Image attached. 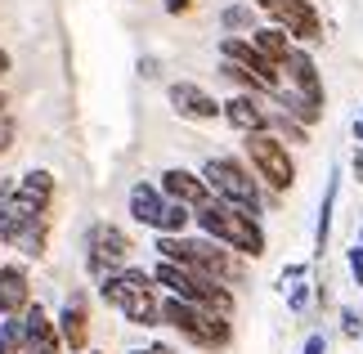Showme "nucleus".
<instances>
[{"mask_svg":"<svg viewBox=\"0 0 363 354\" xmlns=\"http://www.w3.org/2000/svg\"><path fill=\"white\" fill-rule=\"evenodd\" d=\"M157 260H175V265H189L198 274H211L216 282H233L247 278V269L238 260V251H229L225 243L216 238H184V233H157Z\"/></svg>","mask_w":363,"mask_h":354,"instance_id":"obj_3","label":"nucleus"},{"mask_svg":"<svg viewBox=\"0 0 363 354\" xmlns=\"http://www.w3.org/2000/svg\"><path fill=\"white\" fill-rule=\"evenodd\" d=\"M166 99H171L175 117H184V121H216L220 117V99L211 90H202L198 81H175L166 90Z\"/></svg>","mask_w":363,"mask_h":354,"instance_id":"obj_12","label":"nucleus"},{"mask_svg":"<svg viewBox=\"0 0 363 354\" xmlns=\"http://www.w3.org/2000/svg\"><path fill=\"white\" fill-rule=\"evenodd\" d=\"M162 197L166 202H184L198 211L202 202H211V189H206V179L198 171H184V166H171V171H162Z\"/></svg>","mask_w":363,"mask_h":354,"instance_id":"obj_15","label":"nucleus"},{"mask_svg":"<svg viewBox=\"0 0 363 354\" xmlns=\"http://www.w3.org/2000/svg\"><path fill=\"white\" fill-rule=\"evenodd\" d=\"M359 314H363V305H359Z\"/></svg>","mask_w":363,"mask_h":354,"instance_id":"obj_36","label":"nucleus"},{"mask_svg":"<svg viewBox=\"0 0 363 354\" xmlns=\"http://www.w3.org/2000/svg\"><path fill=\"white\" fill-rule=\"evenodd\" d=\"M162 323L175 328L198 350H225L233 341V319L216 314V309H202V305H189V301H179V296H166L162 301Z\"/></svg>","mask_w":363,"mask_h":354,"instance_id":"obj_5","label":"nucleus"},{"mask_svg":"<svg viewBox=\"0 0 363 354\" xmlns=\"http://www.w3.org/2000/svg\"><path fill=\"white\" fill-rule=\"evenodd\" d=\"M287 305H291V314H305V309H310V282L305 278H296V282H287Z\"/></svg>","mask_w":363,"mask_h":354,"instance_id":"obj_24","label":"nucleus"},{"mask_svg":"<svg viewBox=\"0 0 363 354\" xmlns=\"http://www.w3.org/2000/svg\"><path fill=\"white\" fill-rule=\"evenodd\" d=\"M354 139H359V144H363V117L354 121Z\"/></svg>","mask_w":363,"mask_h":354,"instance_id":"obj_33","label":"nucleus"},{"mask_svg":"<svg viewBox=\"0 0 363 354\" xmlns=\"http://www.w3.org/2000/svg\"><path fill=\"white\" fill-rule=\"evenodd\" d=\"M27 305H32L27 265H0V319H23Z\"/></svg>","mask_w":363,"mask_h":354,"instance_id":"obj_16","label":"nucleus"},{"mask_svg":"<svg viewBox=\"0 0 363 354\" xmlns=\"http://www.w3.org/2000/svg\"><path fill=\"white\" fill-rule=\"evenodd\" d=\"M242 148H247V162H251V171H256V179L269 193H287L291 184H296V162H291V148L274 131L242 135Z\"/></svg>","mask_w":363,"mask_h":354,"instance_id":"obj_7","label":"nucleus"},{"mask_svg":"<svg viewBox=\"0 0 363 354\" xmlns=\"http://www.w3.org/2000/svg\"><path fill=\"white\" fill-rule=\"evenodd\" d=\"M278 72H283V86H287V90H296L301 99H310V104L323 108L328 94H323V77H318V63H314L310 50L291 45V54L283 59V67H278Z\"/></svg>","mask_w":363,"mask_h":354,"instance_id":"obj_10","label":"nucleus"},{"mask_svg":"<svg viewBox=\"0 0 363 354\" xmlns=\"http://www.w3.org/2000/svg\"><path fill=\"white\" fill-rule=\"evenodd\" d=\"M341 332L350 336V341H354V336H363V314H359L354 305H341Z\"/></svg>","mask_w":363,"mask_h":354,"instance_id":"obj_25","label":"nucleus"},{"mask_svg":"<svg viewBox=\"0 0 363 354\" xmlns=\"http://www.w3.org/2000/svg\"><path fill=\"white\" fill-rule=\"evenodd\" d=\"M13 197H18L32 216H50V206H54V175L50 171H27L18 184H13Z\"/></svg>","mask_w":363,"mask_h":354,"instance_id":"obj_17","label":"nucleus"},{"mask_svg":"<svg viewBox=\"0 0 363 354\" xmlns=\"http://www.w3.org/2000/svg\"><path fill=\"white\" fill-rule=\"evenodd\" d=\"M301 354H328V336L323 332H310V336H305V345H301Z\"/></svg>","mask_w":363,"mask_h":354,"instance_id":"obj_27","label":"nucleus"},{"mask_svg":"<svg viewBox=\"0 0 363 354\" xmlns=\"http://www.w3.org/2000/svg\"><path fill=\"white\" fill-rule=\"evenodd\" d=\"M189 224H193V206H184V202H166L162 220H157V233H184Z\"/></svg>","mask_w":363,"mask_h":354,"instance_id":"obj_22","label":"nucleus"},{"mask_svg":"<svg viewBox=\"0 0 363 354\" xmlns=\"http://www.w3.org/2000/svg\"><path fill=\"white\" fill-rule=\"evenodd\" d=\"M193 224H198L206 238L225 243L229 251H238V256H247V260H260L264 247H269L260 216H251V211L233 206V202H220V197H211V202H202L198 211H193Z\"/></svg>","mask_w":363,"mask_h":354,"instance_id":"obj_1","label":"nucleus"},{"mask_svg":"<svg viewBox=\"0 0 363 354\" xmlns=\"http://www.w3.org/2000/svg\"><path fill=\"white\" fill-rule=\"evenodd\" d=\"M125 206H130V220L139 224H148V229H157V220H162V211H166V197L157 184H148V179H139L130 197H125Z\"/></svg>","mask_w":363,"mask_h":354,"instance_id":"obj_18","label":"nucleus"},{"mask_svg":"<svg viewBox=\"0 0 363 354\" xmlns=\"http://www.w3.org/2000/svg\"><path fill=\"white\" fill-rule=\"evenodd\" d=\"M130 251H135V243L125 238V229H117V224H108V220L90 224V233H86V265H90L94 278L125 269V265H130Z\"/></svg>","mask_w":363,"mask_h":354,"instance_id":"obj_8","label":"nucleus"},{"mask_svg":"<svg viewBox=\"0 0 363 354\" xmlns=\"http://www.w3.org/2000/svg\"><path fill=\"white\" fill-rule=\"evenodd\" d=\"M152 278H157V287H166L171 296H179V301L189 305H202V309H216V314L233 319V287H225V282H216L211 274H198V269L189 265H175V260H157V269H152Z\"/></svg>","mask_w":363,"mask_h":354,"instance_id":"obj_4","label":"nucleus"},{"mask_svg":"<svg viewBox=\"0 0 363 354\" xmlns=\"http://www.w3.org/2000/svg\"><path fill=\"white\" fill-rule=\"evenodd\" d=\"M337 193H341V166H332L328 175V189H323V202H318V224H314V256L328 251V238H332V216H337Z\"/></svg>","mask_w":363,"mask_h":354,"instance_id":"obj_19","label":"nucleus"},{"mask_svg":"<svg viewBox=\"0 0 363 354\" xmlns=\"http://www.w3.org/2000/svg\"><path fill=\"white\" fill-rule=\"evenodd\" d=\"M139 72H144V77H157V59H139Z\"/></svg>","mask_w":363,"mask_h":354,"instance_id":"obj_31","label":"nucleus"},{"mask_svg":"<svg viewBox=\"0 0 363 354\" xmlns=\"http://www.w3.org/2000/svg\"><path fill=\"white\" fill-rule=\"evenodd\" d=\"M193 5H198V0H162V9H166V13H175V18H179V13H189Z\"/></svg>","mask_w":363,"mask_h":354,"instance_id":"obj_28","label":"nucleus"},{"mask_svg":"<svg viewBox=\"0 0 363 354\" xmlns=\"http://www.w3.org/2000/svg\"><path fill=\"white\" fill-rule=\"evenodd\" d=\"M251 23H256V9L251 5H229L220 13V27H225V32H251Z\"/></svg>","mask_w":363,"mask_h":354,"instance_id":"obj_23","label":"nucleus"},{"mask_svg":"<svg viewBox=\"0 0 363 354\" xmlns=\"http://www.w3.org/2000/svg\"><path fill=\"white\" fill-rule=\"evenodd\" d=\"M202 179L220 202H233V206L251 211V216H264V184L251 179V171L238 157H211L202 166Z\"/></svg>","mask_w":363,"mask_h":354,"instance_id":"obj_6","label":"nucleus"},{"mask_svg":"<svg viewBox=\"0 0 363 354\" xmlns=\"http://www.w3.org/2000/svg\"><path fill=\"white\" fill-rule=\"evenodd\" d=\"M0 354H9V345H5V336H0Z\"/></svg>","mask_w":363,"mask_h":354,"instance_id":"obj_34","label":"nucleus"},{"mask_svg":"<svg viewBox=\"0 0 363 354\" xmlns=\"http://www.w3.org/2000/svg\"><path fill=\"white\" fill-rule=\"evenodd\" d=\"M54 323H59V341H63V350L86 354V345H90V305H86V296L72 292Z\"/></svg>","mask_w":363,"mask_h":354,"instance_id":"obj_14","label":"nucleus"},{"mask_svg":"<svg viewBox=\"0 0 363 354\" xmlns=\"http://www.w3.org/2000/svg\"><path fill=\"white\" fill-rule=\"evenodd\" d=\"M350 171H354V179L363 184V148H359V153H354V157H350Z\"/></svg>","mask_w":363,"mask_h":354,"instance_id":"obj_30","label":"nucleus"},{"mask_svg":"<svg viewBox=\"0 0 363 354\" xmlns=\"http://www.w3.org/2000/svg\"><path fill=\"white\" fill-rule=\"evenodd\" d=\"M269 23H278L296 45H314V40H323V18H318V9L310 5V0H287Z\"/></svg>","mask_w":363,"mask_h":354,"instance_id":"obj_13","label":"nucleus"},{"mask_svg":"<svg viewBox=\"0 0 363 354\" xmlns=\"http://www.w3.org/2000/svg\"><path fill=\"white\" fill-rule=\"evenodd\" d=\"M99 301L113 305L125 323L135 328H162V296H157V278L144 269H117V274L99 278Z\"/></svg>","mask_w":363,"mask_h":354,"instance_id":"obj_2","label":"nucleus"},{"mask_svg":"<svg viewBox=\"0 0 363 354\" xmlns=\"http://www.w3.org/2000/svg\"><path fill=\"white\" fill-rule=\"evenodd\" d=\"M251 45H256L260 54H264V59H269V63H278V67H283V59H287V54H291V45H296V40H291L287 32H283V27H278V23H264V27H251Z\"/></svg>","mask_w":363,"mask_h":354,"instance_id":"obj_20","label":"nucleus"},{"mask_svg":"<svg viewBox=\"0 0 363 354\" xmlns=\"http://www.w3.org/2000/svg\"><path fill=\"white\" fill-rule=\"evenodd\" d=\"M251 5H256L260 13H269V18H274V13H278V9L287 5V0H251Z\"/></svg>","mask_w":363,"mask_h":354,"instance_id":"obj_29","label":"nucleus"},{"mask_svg":"<svg viewBox=\"0 0 363 354\" xmlns=\"http://www.w3.org/2000/svg\"><path fill=\"white\" fill-rule=\"evenodd\" d=\"M359 243H363V220H359Z\"/></svg>","mask_w":363,"mask_h":354,"instance_id":"obj_35","label":"nucleus"},{"mask_svg":"<svg viewBox=\"0 0 363 354\" xmlns=\"http://www.w3.org/2000/svg\"><path fill=\"white\" fill-rule=\"evenodd\" d=\"M5 72H9V50H0V81H5Z\"/></svg>","mask_w":363,"mask_h":354,"instance_id":"obj_32","label":"nucleus"},{"mask_svg":"<svg viewBox=\"0 0 363 354\" xmlns=\"http://www.w3.org/2000/svg\"><path fill=\"white\" fill-rule=\"evenodd\" d=\"M345 265H350V278H354V287H363V243H354L350 251H345Z\"/></svg>","mask_w":363,"mask_h":354,"instance_id":"obj_26","label":"nucleus"},{"mask_svg":"<svg viewBox=\"0 0 363 354\" xmlns=\"http://www.w3.org/2000/svg\"><path fill=\"white\" fill-rule=\"evenodd\" d=\"M220 117H225L238 135H256V131H269V108H264V94H229L220 104Z\"/></svg>","mask_w":363,"mask_h":354,"instance_id":"obj_11","label":"nucleus"},{"mask_svg":"<svg viewBox=\"0 0 363 354\" xmlns=\"http://www.w3.org/2000/svg\"><path fill=\"white\" fill-rule=\"evenodd\" d=\"M269 131L283 139V144H305V139H310V131H305L301 121H291L283 108H269Z\"/></svg>","mask_w":363,"mask_h":354,"instance_id":"obj_21","label":"nucleus"},{"mask_svg":"<svg viewBox=\"0 0 363 354\" xmlns=\"http://www.w3.org/2000/svg\"><path fill=\"white\" fill-rule=\"evenodd\" d=\"M220 59H229V63H238L247 77H256V86L264 94H274L278 86H283V72H278V63H269L264 54L251 45L247 36H225L220 40Z\"/></svg>","mask_w":363,"mask_h":354,"instance_id":"obj_9","label":"nucleus"}]
</instances>
